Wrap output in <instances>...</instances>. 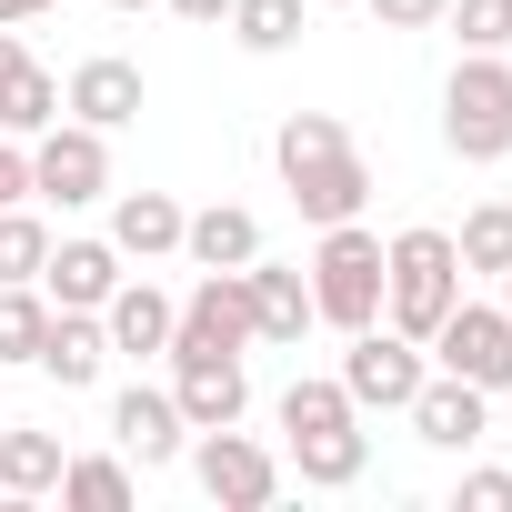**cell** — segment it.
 I'll return each mask as SVG.
<instances>
[{
  "mask_svg": "<svg viewBox=\"0 0 512 512\" xmlns=\"http://www.w3.org/2000/svg\"><path fill=\"white\" fill-rule=\"evenodd\" d=\"M191 472H201V492H211L221 512H262V502L282 492V452H272V442H251L241 422L191 432Z\"/></svg>",
  "mask_w": 512,
  "mask_h": 512,
  "instance_id": "8",
  "label": "cell"
},
{
  "mask_svg": "<svg viewBox=\"0 0 512 512\" xmlns=\"http://www.w3.org/2000/svg\"><path fill=\"white\" fill-rule=\"evenodd\" d=\"M51 121H61V81H51L41 61H21L11 81H0V131L31 141V131H51Z\"/></svg>",
  "mask_w": 512,
  "mask_h": 512,
  "instance_id": "22",
  "label": "cell"
},
{
  "mask_svg": "<svg viewBox=\"0 0 512 512\" xmlns=\"http://www.w3.org/2000/svg\"><path fill=\"white\" fill-rule=\"evenodd\" d=\"M111 442H121L141 472H161V462H181V452H191V422H181V402H171V392L131 382V392L111 402Z\"/></svg>",
  "mask_w": 512,
  "mask_h": 512,
  "instance_id": "13",
  "label": "cell"
},
{
  "mask_svg": "<svg viewBox=\"0 0 512 512\" xmlns=\"http://www.w3.org/2000/svg\"><path fill=\"white\" fill-rule=\"evenodd\" d=\"M422 372H432V352H422L412 332H392V322H362L352 352H342V392H352V412H402V402L422 392Z\"/></svg>",
  "mask_w": 512,
  "mask_h": 512,
  "instance_id": "6",
  "label": "cell"
},
{
  "mask_svg": "<svg viewBox=\"0 0 512 512\" xmlns=\"http://www.w3.org/2000/svg\"><path fill=\"white\" fill-rule=\"evenodd\" d=\"M312 322H332L342 342L362 322H382V231H362V221L322 231V251H312Z\"/></svg>",
  "mask_w": 512,
  "mask_h": 512,
  "instance_id": "3",
  "label": "cell"
},
{
  "mask_svg": "<svg viewBox=\"0 0 512 512\" xmlns=\"http://www.w3.org/2000/svg\"><path fill=\"white\" fill-rule=\"evenodd\" d=\"M332 422H362L342 382H292L282 392V432H332Z\"/></svg>",
  "mask_w": 512,
  "mask_h": 512,
  "instance_id": "29",
  "label": "cell"
},
{
  "mask_svg": "<svg viewBox=\"0 0 512 512\" xmlns=\"http://www.w3.org/2000/svg\"><path fill=\"white\" fill-rule=\"evenodd\" d=\"M0 512H11V492H0Z\"/></svg>",
  "mask_w": 512,
  "mask_h": 512,
  "instance_id": "38",
  "label": "cell"
},
{
  "mask_svg": "<svg viewBox=\"0 0 512 512\" xmlns=\"http://www.w3.org/2000/svg\"><path fill=\"white\" fill-rule=\"evenodd\" d=\"M171 352H251V282L241 272H201L171 312Z\"/></svg>",
  "mask_w": 512,
  "mask_h": 512,
  "instance_id": "9",
  "label": "cell"
},
{
  "mask_svg": "<svg viewBox=\"0 0 512 512\" xmlns=\"http://www.w3.org/2000/svg\"><path fill=\"white\" fill-rule=\"evenodd\" d=\"M31 201V141H0V211Z\"/></svg>",
  "mask_w": 512,
  "mask_h": 512,
  "instance_id": "32",
  "label": "cell"
},
{
  "mask_svg": "<svg viewBox=\"0 0 512 512\" xmlns=\"http://www.w3.org/2000/svg\"><path fill=\"white\" fill-rule=\"evenodd\" d=\"M272 171H282V191H292V211H302L312 231H332V221H362V201H372L362 141H352L332 111H292V121L272 131Z\"/></svg>",
  "mask_w": 512,
  "mask_h": 512,
  "instance_id": "1",
  "label": "cell"
},
{
  "mask_svg": "<svg viewBox=\"0 0 512 512\" xmlns=\"http://www.w3.org/2000/svg\"><path fill=\"white\" fill-rule=\"evenodd\" d=\"M452 251H462V272H492V282H502V272H512V201H482V211L452 231Z\"/></svg>",
  "mask_w": 512,
  "mask_h": 512,
  "instance_id": "26",
  "label": "cell"
},
{
  "mask_svg": "<svg viewBox=\"0 0 512 512\" xmlns=\"http://www.w3.org/2000/svg\"><path fill=\"white\" fill-rule=\"evenodd\" d=\"M61 502L71 512H131V462H111V452L61 462Z\"/></svg>",
  "mask_w": 512,
  "mask_h": 512,
  "instance_id": "24",
  "label": "cell"
},
{
  "mask_svg": "<svg viewBox=\"0 0 512 512\" xmlns=\"http://www.w3.org/2000/svg\"><path fill=\"white\" fill-rule=\"evenodd\" d=\"M51 332V292L41 282H0V362H31Z\"/></svg>",
  "mask_w": 512,
  "mask_h": 512,
  "instance_id": "25",
  "label": "cell"
},
{
  "mask_svg": "<svg viewBox=\"0 0 512 512\" xmlns=\"http://www.w3.org/2000/svg\"><path fill=\"white\" fill-rule=\"evenodd\" d=\"M31 191L41 201H61V211H81V201H111V131H91V121H51V131H31Z\"/></svg>",
  "mask_w": 512,
  "mask_h": 512,
  "instance_id": "5",
  "label": "cell"
},
{
  "mask_svg": "<svg viewBox=\"0 0 512 512\" xmlns=\"http://www.w3.org/2000/svg\"><path fill=\"white\" fill-rule=\"evenodd\" d=\"M181 21H231V0H171Z\"/></svg>",
  "mask_w": 512,
  "mask_h": 512,
  "instance_id": "34",
  "label": "cell"
},
{
  "mask_svg": "<svg viewBox=\"0 0 512 512\" xmlns=\"http://www.w3.org/2000/svg\"><path fill=\"white\" fill-rule=\"evenodd\" d=\"M51 0H0V31H21V21H41Z\"/></svg>",
  "mask_w": 512,
  "mask_h": 512,
  "instance_id": "33",
  "label": "cell"
},
{
  "mask_svg": "<svg viewBox=\"0 0 512 512\" xmlns=\"http://www.w3.org/2000/svg\"><path fill=\"white\" fill-rule=\"evenodd\" d=\"M452 302H462V251H452V231H442V221L392 231V241H382V322L412 332V342H432V322H442Z\"/></svg>",
  "mask_w": 512,
  "mask_h": 512,
  "instance_id": "2",
  "label": "cell"
},
{
  "mask_svg": "<svg viewBox=\"0 0 512 512\" xmlns=\"http://www.w3.org/2000/svg\"><path fill=\"white\" fill-rule=\"evenodd\" d=\"M462 512H512V462L502 472H462Z\"/></svg>",
  "mask_w": 512,
  "mask_h": 512,
  "instance_id": "31",
  "label": "cell"
},
{
  "mask_svg": "<svg viewBox=\"0 0 512 512\" xmlns=\"http://www.w3.org/2000/svg\"><path fill=\"white\" fill-rule=\"evenodd\" d=\"M61 432H21V422H0V492L11 502H41V492H61Z\"/></svg>",
  "mask_w": 512,
  "mask_h": 512,
  "instance_id": "21",
  "label": "cell"
},
{
  "mask_svg": "<svg viewBox=\"0 0 512 512\" xmlns=\"http://www.w3.org/2000/svg\"><path fill=\"white\" fill-rule=\"evenodd\" d=\"M302 21H312V0H231V41H241V51H262V61L292 51Z\"/></svg>",
  "mask_w": 512,
  "mask_h": 512,
  "instance_id": "23",
  "label": "cell"
},
{
  "mask_svg": "<svg viewBox=\"0 0 512 512\" xmlns=\"http://www.w3.org/2000/svg\"><path fill=\"white\" fill-rule=\"evenodd\" d=\"M502 312H512V272H502Z\"/></svg>",
  "mask_w": 512,
  "mask_h": 512,
  "instance_id": "37",
  "label": "cell"
},
{
  "mask_svg": "<svg viewBox=\"0 0 512 512\" xmlns=\"http://www.w3.org/2000/svg\"><path fill=\"white\" fill-rule=\"evenodd\" d=\"M21 61H31V51H21V31H0V81H11Z\"/></svg>",
  "mask_w": 512,
  "mask_h": 512,
  "instance_id": "35",
  "label": "cell"
},
{
  "mask_svg": "<svg viewBox=\"0 0 512 512\" xmlns=\"http://www.w3.org/2000/svg\"><path fill=\"white\" fill-rule=\"evenodd\" d=\"M442 31L462 51H512V0H442Z\"/></svg>",
  "mask_w": 512,
  "mask_h": 512,
  "instance_id": "28",
  "label": "cell"
},
{
  "mask_svg": "<svg viewBox=\"0 0 512 512\" xmlns=\"http://www.w3.org/2000/svg\"><path fill=\"white\" fill-rule=\"evenodd\" d=\"M181 201L171 191H111V251L121 262H161V251H181Z\"/></svg>",
  "mask_w": 512,
  "mask_h": 512,
  "instance_id": "16",
  "label": "cell"
},
{
  "mask_svg": "<svg viewBox=\"0 0 512 512\" xmlns=\"http://www.w3.org/2000/svg\"><path fill=\"white\" fill-rule=\"evenodd\" d=\"M171 312H181V302H171L161 282H131V272H121V292L101 302V332H111V352L141 362V352H171Z\"/></svg>",
  "mask_w": 512,
  "mask_h": 512,
  "instance_id": "17",
  "label": "cell"
},
{
  "mask_svg": "<svg viewBox=\"0 0 512 512\" xmlns=\"http://www.w3.org/2000/svg\"><path fill=\"white\" fill-rule=\"evenodd\" d=\"M41 292H51V312H101V302L121 292V251H111V231L51 241V262H41Z\"/></svg>",
  "mask_w": 512,
  "mask_h": 512,
  "instance_id": "12",
  "label": "cell"
},
{
  "mask_svg": "<svg viewBox=\"0 0 512 512\" xmlns=\"http://www.w3.org/2000/svg\"><path fill=\"white\" fill-rule=\"evenodd\" d=\"M61 111H71V121H91V131H121V121H141V61H121V51H91V61L61 81Z\"/></svg>",
  "mask_w": 512,
  "mask_h": 512,
  "instance_id": "15",
  "label": "cell"
},
{
  "mask_svg": "<svg viewBox=\"0 0 512 512\" xmlns=\"http://www.w3.org/2000/svg\"><path fill=\"white\" fill-rule=\"evenodd\" d=\"M41 262H51V221L41 211H0V282H41Z\"/></svg>",
  "mask_w": 512,
  "mask_h": 512,
  "instance_id": "27",
  "label": "cell"
},
{
  "mask_svg": "<svg viewBox=\"0 0 512 512\" xmlns=\"http://www.w3.org/2000/svg\"><path fill=\"white\" fill-rule=\"evenodd\" d=\"M171 402L191 432H221L251 412V382H241V352H171Z\"/></svg>",
  "mask_w": 512,
  "mask_h": 512,
  "instance_id": "10",
  "label": "cell"
},
{
  "mask_svg": "<svg viewBox=\"0 0 512 512\" xmlns=\"http://www.w3.org/2000/svg\"><path fill=\"white\" fill-rule=\"evenodd\" d=\"M382 31H442V0H362Z\"/></svg>",
  "mask_w": 512,
  "mask_h": 512,
  "instance_id": "30",
  "label": "cell"
},
{
  "mask_svg": "<svg viewBox=\"0 0 512 512\" xmlns=\"http://www.w3.org/2000/svg\"><path fill=\"white\" fill-rule=\"evenodd\" d=\"M502 452H512V432H502Z\"/></svg>",
  "mask_w": 512,
  "mask_h": 512,
  "instance_id": "39",
  "label": "cell"
},
{
  "mask_svg": "<svg viewBox=\"0 0 512 512\" xmlns=\"http://www.w3.org/2000/svg\"><path fill=\"white\" fill-rule=\"evenodd\" d=\"M111 11H151V0H111Z\"/></svg>",
  "mask_w": 512,
  "mask_h": 512,
  "instance_id": "36",
  "label": "cell"
},
{
  "mask_svg": "<svg viewBox=\"0 0 512 512\" xmlns=\"http://www.w3.org/2000/svg\"><path fill=\"white\" fill-rule=\"evenodd\" d=\"M181 251H191L201 272H241L251 251H262V221H251L241 201H211V211H191V221H181Z\"/></svg>",
  "mask_w": 512,
  "mask_h": 512,
  "instance_id": "20",
  "label": "cell"
},
{
  "mask_svg": "<svg viewBox=\"0 0 512 512\" xmlns=\"http://www.w3.org/2000/svg\"><path fill=\"white\" fill-rule=\"evenodd\" d=\"M292 472H302L312 492H342V482H362V472H372V432H362V422H332V432H292Z\"/></svg>",
  "mask_w": 512,
  "mask_h": 512,
  "instance_id": "19",
  "label": "cell"
},
{
  "mask_svg": "<svg viewBox=\"0 0 512 512\" xmlns=\"http://www.w3.org/2000/svg\"><path fill=\"white\" fill-rule=\"evenodd\" d=\"M61 392H91L101 382V362H111V332H101V312H51V332H41V352H31Z\"/></svg>",
  "mask_w": 512,
  "mask_h": 512,
  "instance_id": "18",
  "label": "cell"
},
{
  "mask_svg": "<svg viewBox=\"0 0 512 512\" xmlns=\"http://www.w3.org/2000/svg\"><path fill=\"white\" fill-rule=\"evenodd\" d=\"M241 282H251V342H302L312 332V272L302 262H262L251 251Z\"/></svg>",
  "mask_w": 512,
  "mask_h": 512,
  "instance_id": "14",
  "label": "cell"
},
{
  "mask_svg": "<svg viewBox=\"0 0 512 512\" xmlns=\"http://www.w3.org/2000/svg\"><path fill=\"white\" fill-rule=\"evenodd\" d=\"M422 352H432V372H462L482 392H512V312L502 302H452Z\"/></svg>",
  "mask_w": 512,
  "mask_h": 512,
  "instance_id": "7",
  "label": "cell"
},
{
  "mask_svg": "<svg viewBox=\"0 0 512 512\" xmlns=\"http://www.w3.org/2000/svg\"><path fill=\"white\" fill-rule=\"evenodd\" d=\"M402 412H412V432H422L432 452H472V442L492 432V392L462 382V372H422V392H412Z\"/></svg>",
  "mask_w": 512,
  "mask_h": 512,
  "instance_id": "11",
  "label": "cell"
},
{
  "mask_svg": "<svg viewBox=\"0 0 512 512\" xmlns=\"http://www.w3.org/2000/svg\"><path fill=\"white\" fill-rule=\"evenodd\" d=\"M442 141L462 161H502L512 151V61L502 51H462V71L442 81Z\"/></svg>",
  "mask_w": 512,
  "mask_h": 512,
  "instance_id": "4",
  "label": "cell"
}]
</instances>
